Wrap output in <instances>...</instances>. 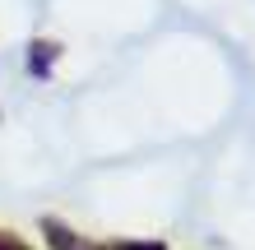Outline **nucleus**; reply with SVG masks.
<instances>
[{"label": "nucleus", "mask_w": 255, "mask_h": 250, "mask_svg": "<svg viewBox=\"0 0 255 250\" xmlns=\"http://www.w3.org/2000/svg\"><path fill=\"white\" fill-rule=\"evenodd\" d=\"M0 250H19V246H5V241H0Z\"/></svg>", "instance_id": "2"}, {"label": "nucleus", "mask_w": 255, "mask_h": 250, "mask_svg": "<svg viewBox=\"0 0 255 250\" xmlns=\"http://www.w3.org/2000/svg\"><path fill=\"white\" fill-rule=\"evenodd\" d=\"M116 250H162V246H116Z\"/></svg>", "instance_id": "1"}]
</instances>
